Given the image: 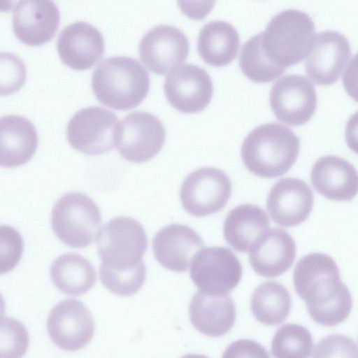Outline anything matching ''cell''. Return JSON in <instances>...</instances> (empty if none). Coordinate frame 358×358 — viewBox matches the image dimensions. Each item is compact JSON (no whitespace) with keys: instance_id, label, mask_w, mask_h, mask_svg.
Here are the masks:
<instances>
[{"instance_id":"obj_18","label":"cell","mask_w":358,"mask_h":358,"mask_svg":"<svg viewBox=\"0 0 358 358\" xmlns=\"http://www.w3.org/2000/svg\"><path fill=\"white\" fill-rule=\"evenodd\" d=\"M296 257V243L284 229H268L252 243L249 259L253 270L266 278L278 276L292 265Z\"/></svg>"},{"instance_id":"obj_24","label":"cell","mask_w":358,"mask_h":358,"mask_svg":"<svg viewBox=\"0 0 358 358\" xmlns=\"http://www.w3.org/2000/svg\"><path fill=\"white\" fill-rule=\"evenodd\" d=\"M269 225L268 217L262 208L252 204H242L227 214L223 224V234L227 242L234 250L246 252Z\"/></svg>"},{"instance_id":"obj_11","label":"cell","mask_w":358,"mask_h":358,"mask_svg":"<svg viewBox=\"0 0 358 358\" xmlns=\"http://www.w3.org/2000/svg\"><path fill=\"white\" fill-rule=\"evenodd\" d=\"M270 106L278 120L292 126L302 125L314 115L317 96L313 84L302 75H287L272 86Z\"/></svg>"},{"instance_id":"obj_12","label":"cell","mask_w":358,"mask_h":358,"mask_svg":"<svg viewBox=\"0 0 358 358\" xmlns=\"http://www.w3.org/2000/svg\"><path fill=\"white\" fill-rule=\"evenodd\" d=\"M164 93L169 103L187 114L205 109L213 94V84L208 73L191 64L178 65L166 75Z\"/></svg>"},{"instance_id":"obj_33","label":"cell","mask_w":358,"mask_h":358,"mask_svg":"<svg viewBox=\"0 0 358 358\" xmlns=\"http://www.w3.org/2000/svg\"><path fill=\"white\" fill-rule=\"evenodd\" d=\"M313 357H358V348L349 337L333 334L323 338L316 345Z\"/></svg>"},{"instance_id":"obj_29","label":"cell","mask_w":358,"mask_h":358,"mask_svg":"<svg viewBox=\"0 0 358 358\" xmlns=\"http://www.w3.org/2000/svg\"><path fill=\"white\" fill-rule=\"evenodd\" d=\"M313 348V338L304 327L288 323L280 327L275 334L271 352L276 357L306 358Z\"/></svg>"},{"instance_id":"obj_14","label":"cell","mask_w":358,"mask_h":358,"mask_svg":"<svg viewBox=\"0 0 358 358\" xmlns=\"http://www.w3.org/2000/svg\"><path fill=\"white\" fill-rule=\"evenodd\" d=\"M351 54L348 39L340 32L325 31L318 33L315 36L306 57V73L317 85H331L339 79Z\"/></svg>"},{"instance_id":"obj_6","label":"cell","mask_w":358,"mask_h":358,"mask_svg":"<svg viewBox=\"0 0 358 358\" xmlns=\"http://www.w3.org/2000/svg\"><path fill=\"white\" fill-rule=\"evenodd\" d=\"M96 241L102 263L119 270L136 266L148 247V238L143 226L126 216L110 220L101 230Z\"/></svg>"},{"instance_id":"obj_7","label":"cell","mask_w":358,"mask_h":358,"mask_svg":"<svg viewBox=\"0 0 358 358\" xmlns=\"http://www.w3.org/2000/svg\"><path fill=\"white\" fill-rule=\"evenodd\" d=\"M165 139V129L159 119L148 112L137 111L118 123L114 143L126 160L142 163L161 150Z\"/></svg>"},{"instance_id":"obj_35","label":"cell","mask_w":358,"mask_h":358,"mask_svg":"<svg viewBox=\"0 0 358 358\" xmlns=\"http://www.w3.org/2000/svg\"><path fill=\"white\" fill-rule=\"evenodd\" d=\"M224 357H268L266 350L251 340H239L231 343L225 350Z\"/></svg>"},{"instance_id":"obj_25","label":"cell","mask_w":358,"mask_h":358,"mask_svg":"<svg viewBox=\"0 0 358 358\" xmlns=\"http://www.w3.org/2000/svg\"><path fill=\"white\" fill-rule=\"evenodd\" d=\"M240 43L238 31L232 24L224 21H213L201 29L197 49L204 62L221 67L236 57Z\"/></svg>"},{"instance_id":"obj_19","label":"cell","mask_w":358,"mask_h":358,"mask_svg":"<svg viewBox=\"0 0 358 358\" xmlns=\"http://www.w3.org/2000/svg\"><path fill=\"white\" fill-rule=\"evenodd\" d=\"M204 243L191 227L172 224L162 228L155 236L152 249L155 258L164 268L184 272Z\"/></svg>"},{"instance_id":"obj_39","label":"cell","mask_w":358,"mask_h":358,"mask_svg":"<svg viewBox=\"0 0 358 358\" xmlns=\"http://www.w3.org/2000/svg\"><path fill=\"white\" fill-rule=\"evenodd\" d=\"M22 0H0L1 10L8 12L13 9Z\"/></svg>"},{"instance_id":"obj_9","label":"cell","mask_w":358,"mask_h":358,"mask_svg":"<svg viewBox=\"0 0 358 358\" xmlns=\"http://www.w3.org/2000/svg\"><path fill=\"white\" fill-rule=\"evenodd\" d=\"M231 192V183L221 169L204 167L189 173L182 182L180 197L184 209L198 217L222 210Z\"/></svg>"},{"instance_id":"obj_16","label":"cell","mask_w":358,"mask_h":358,"mask_svg":"<svg viewBox=\"0 0 358 358\" xmlns=\"http://www.w3.org/2000/svg\"><path fill=\"white\" fill-rule=\"evenodd\" d=\"M314 205V195L302 180L285 178L270 189L266 208L272 220L282 227H294L306 220Z\"/></svg>"},{"instance_id":"obj_23","label":"cell","mask_w":358,"mask_h":358,"mask_svg":"<svg viewBox=\"0 0 358 358\" xmlns=\"http://www.w3.org/2000/svg\"><path fill=\"white\" fill-rule=\"evenodd\" d=\"M0 164L14 168L27 162L38 147V135L32 123L20 115L3 116L0 120Z\"/></svg>"},{"instance_id":"obj_34","label":"cell","mask_w":358,"mask_h":358,"mask_svg":"<svg viewBox=\"0 0 358 358\" xmlns=\"http://www.w3.org/2000/svg\"><path fill=\"white\" fill-rule=\"evenodd\" d=\"M1 57L4 59L6 70V85L1 94H8L17 91L24 85L26 68L24 63L14 55L1 54Z\"/></svg>"},{"instance_id":"obj_15","label":"cell","mask_w":358,"mask_h":358,"mask_svg":"<svg viewBox=\"0 0 358 358\" xmlns=\"http://www.w3.org/2000/svg\"><path fill=\"white\" fill-rule=\"evenodd\" d=\"M189 50L185 34L170 25L151 29L141 38L138 52L147 68L154 73L164 75L182 63Z\"/></svg>"},{"instance_id":"obj_32","label":"cell","mask_w":358,"mask_h":358,"mask_svg":"<svg viewBox=\"0 0 358 358\" xmlns=\"http://www.w3.org/2000/svg\"><path fill=\"white\" fill-rule=\"evenodd\" d=\"M1 273L12 270L19 262L23 241L19 232L9 226L1 227Z\"/></svg>"},{"instance_id":"obj_22","label":"cell","mask_w":358,"mask_h":358,"mask_svg":"<svg viewBox=\"0 0 358 358\" xmlns=\"http://www.w3.org/2000/svg\"><path fill=\"white\" fill-rule=\"evenodd\" d=\"M192 324L202 334L217 337L225 334L236 320V306L227 295H210L199 291L189 306Z\"/></svg>"},{"instance_id":"obj_1","label":"cell","mask_w":358,"mask_h":358,"mask_svg":"<svg viewBox=\"0 0 358 358\" xmlns=\"http://www.w3.org/2000/svg\"><path fill=\"white\" fill-rule=\"evenodd\" d=\"M293 280L315 322L333 327L347 319L352 307L351 294L330 256L318 252L306 255L298 262Z\"/></svg>"},{"instance_id":"obj_28","label":"cell","mask_w":358,"mask_h":358,"mask_svg":"<svg viewBox=\"0 0 358 358\" xmlns=\"http://www.w3.org/2000/svg\"><path fill=\"white\" fill-rule=\"evenodd\" d=\"M239 66L249 80L258 83L274 80L286 71L274 64L266 57L262 47L260 34L250 38L243 45L239 57Z\"/></svg>"},{"instance_id":"obj_31","label":"cell","mask_w":358,"mask_h":358,"mask_svg":"<svg viewBox=\"0 0 358 358\" xmlns=\"http://www.w3.org/2000/svg\"><path fill=\"white\" fill-rule=\"evenodd\" d=\"M29 343V334L24 325L14 318L1 317V358H15L23 356L27 350Z\"/></svg>"},{"instance_id":"obj_3","label":"cell","mask_w":358,"mask_h":358,"mask_svg":"<svg viewBox=\"0 0 358 358\" xmlns=\"http://www.w3.org/2000/svg\"><path fill=\"white\" fill-rule=\"evenodd\" d=\"M92 88L104 106L126 110L136 107L145 98L150 76L137 59L112 57L103 60L94 71Z\"/></svg>"},{"instance_id":"obj_36","label":"cell","mask_w":358,"mask_h":358,"mask_svg":"<svg viewBox=\"0 0 358 358\" xmlns=\"http://www.w3.org/2000/svg\"><path fill=\"white\" fill-rule=\"evenodd\" d=\"M217 0H177L181 12L193 20L204 19L213 8Z\"/></svg>"},{"instance_id":"obj_37","label":"cell","mask_w":358,"mask_h":358,"mask_svg":"<svg viewBox=\"0 0 358 358\" xmlns=\"http://www.w3.org/2000/svg\"><path fill=\"white\" fill-rule=\"evenodd\" d=\"M343 83L347 94L358 103V52L346 67Z\"/></svg>"},{"instance_id":"obj_17","label":"cell","mask_w":358,"mask_h":358,"mask_svg":"<svg viewBox=\"0 0 358 358\" xmlns=\"http://www.w3.org/2000/svg\"><path fill=\"white\" fill-rule=\"evenodd\" d=\"M59 21V10L53 1L22 0L13 11V29L22 43L37 46L53 38Z\"/></svg>"},{"instance_id":"obj_4","label":"cell","mask_w":358,"mask_h":358,"mask_svg":"<svg viewBox=\"0 0 358 358\" xmlns=\"http://www.w3.org/2000/svg\"><path fill=\"white\" fill-rule=\"evenodd\" d=\"M315 31L314 22L308 14L296 9L285 10L260 33L262 47L271 62L286 69L307 57Z\"/></svg>"},{"instance_id":"obj_10","label":"cell","mask_w":358,"mask_h":358,"mask_svg":"<svg viewBox=\"0 0 358 358\" xmlns=\"http://www.w3.org/2000/svg\"><path fill=\"white\" fill-rule=\"evenodd\" d=\"M115 113L99 106L78 111L69 120L67 140L75 150L89 155L103 154L115 145L118 124Z\"/></svg>"},{"instance_id":"obj_13","label":"cell","mask_w":358,"mask_h":358,"mask_svg":"<svg viewBox=\"0 0 358 358\" xmlns=\"http://www.w3.org/2000/svg\"><path fill=\"white\" fill-rule=\"evenodd\" d=\"M48 334L59 348L75 351L85 347L94 332L92 315L76 299H64L55 306L47 320Z\"/></svg>"},{"instance_id":"obj_38","label":"cell","mask_w":358,"mask_h":358,"mask_svg":"<svg viewBox=\"0 0 358 358\" xmlns=\"http://www.w3.org/2000/svg\"><path fill=\"white\" fill-rule=\"evenodd\" d=\"M345 136L349 148L358 155V111L349 118L345 127Z\"/></svg>"},{"instance_id":"obj_26","label":"cell","mask_w":358,"mask_h":358,"mask_svg":"<svg viewBox=\"0 0 358 358\" xmlns=\"http://www.w3.org/2000/svg\"><path fill=\"white\" fill-rule=\"evenodd\" d=\"M50 277L58 289L69 295H82L96 282V271L91 262L76 253L58 257L51 266Z\"/></svg>"},{"instance_id":"obj_27","label":"cell","mask_w":358,"mask_h":358,"mask_svg":"<svg viewBox=\"0 0 358 358\" xmlns=\"http://www.w3.org/2000/svg\"><path fill=\"white\" fill-rule=\"evenodd\" d=\"M292 298L288 290L280 283L266 281L254 290L250 300L253 315L266 325H277L288 316Z\"/></svg>"},{"instance_id":"obj_21","label":"cell","mask_w":358,"mask_h":358,"mask_svg":"<svg viewBox=\"0 0 358 358\" xmlns=\"http://www.w3.org/2000/svg\"><path fill=\"white\" fill-rule=\"evenodd\" d=\"M311 182L318 193L332 201H350L358 193V172L350 162L335 155L315 162Z\"/></svg>"},{"instance_id":"obj_5","label":"cell","mask_w":358,"mask_h":358,"mask_svg":"<svg viewBox=\"0 0 358 358\" xmlns=\"http://www.w3.org/2000/svg\"><path fill=\"white\" fill-rule=\"evenodd\" d=\"M52 228L58 238L72 248H84L98 237L102 217L97 205L87 195L69 192L55 204Z\"/></svg>"},{"instance_id":"obj_20","label":"cell","mask_w":358,"mask_h":358,"mask_svg":"<svg viewBox=\"0 0 358 358\" xmlns=\"http://www.w3.org/2000/svg\"><path fill=\"white\" fill-rule=\"evenodd\" d=\"M101 34L84 22L69 24L60 33L57 49L62 62L70 68L84 71L90 69L104 52Z\"/></svg>"},{"instance_id":"obj_2","label":"cell","mask_w":358,"mask_h":358,"mask_svg":"<svg viewBox=\"0 0 358 358\" xmlns=\"http://www.w3.org/2000/svg\"><path fill=\"white\" fill-rule=\"evenodd\" d=\"M299 149V138L291 129L272 122L252 130L244 139L241 154L250 172L273 178L283 176L292 168Z\"/></svg>"},{"instance_id":"obj_30","label":"cell","mask_w":358,"mask_h":358,"mask_svg":"<svg viewBox=\"0 0 358 358\" xmlns=\"http://www.w3.org/2000/svg\"><path fill=\"white\" fill-rule=\"evenodd\" d=\"M99 276L110 292L119 296H130L143 286L146 278V268L143 260L127 270L115 269L102 263L99 266Z\"/></svg>"},{"instance_id":"obj_8","label":"cell","mask_w":358,"mask_h":358,"mask_svg":"<svg viewBox=\"0 0 358 358\" xmlns=\"http://www.w3.org/2000/svg\"><path fill=\"white\" fill-rule=\"evenodd\" d=\"M242 267L228 248L210 247L194 256L190 277L199 291L210 295H227L239 283Z\"/></svg>"}]
</instances>
